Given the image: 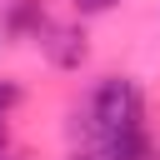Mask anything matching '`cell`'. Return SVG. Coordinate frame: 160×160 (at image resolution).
I'll return each mask as SVG.
<instances>
[{
  "mask_svg": "<svg viewBox=\"0 0 160 160\" xmlns=\"http://www.w3.org/2000/svg\"><path fill=\"white\" fill-rule=\"evenodd\" d=\"M0 160H20V155H0Z\"/></svg>",
  "mask_w": 160,
  "mask_h": 160,
  "instance_id": "8",
  "label": "cell"
},
{
  "mask_svg": "<svg viewBox=\"0 0 160 160\" xmlns=\"http://www.w3.org/2000/svg\"><path fill=\"white\" fill-rule=\"evenodd\" d=\"M15 100H20V90H15L10 80H0V120H5V110H10Z\"/></svg>",
  "mask_w": 160,
  "mask_h": 160,
  "instance_id": "6",
  "label": "cell"
},
{
  "mask_svg": "<svg viewBox=\"0 0 160 160\" xmlns=\"http://www.w3.org/2000/svg\"><path fill=\"white\" fill-rule=\"evenodd\" d=\"M140 115H145V105H140V85L135 80L110 75V80L95 85V95H90V125H95L100 140H110L120 130H135Z\"/></svg>",
  "mask_w": 160,
  "mask_h": 160,
  "instance_id": "1",
  "label": "cell"
},
{
  "mask_svg": "<svg viewBox=\"0 0 160 160\" xmlns=\"http://www.w3.org/2000/svg\"><path fill=\"white\" fill-rule=\"evenodd\" d=\"M0 150H5V120H0Z\"/></svg>",
  "mask_w": 160,
  "mask_h": 160,
  "instance_id": "7",
  "label": "cell"
},
{
  "mask_svg": "<svg viewBox=\"0 0 160 160\" xmlns=\"http://www.w3.org/2000/svg\"><path fill=\"white\" fill-rule=\"evenodd\" d=\"M100 155H105V160H150V140H145V130L135 125V130H120V135L100 140Z\"/></svg>",
  "mask_w": 160,
  "mask_h": 160,
  "instance_id": "4",
  "label": "cell"
},
{
  "mask_svg": "<svg viewBox=\"0 0 160 160\" xmlns=\"http://www.w3.org/2000/svg\"><path fill=\"white\" fill-rule=\"evenodd\" d=\"M120 0H75V10L80 15H105V10H115Z\"/></svg>",
  "mask_w": 160,
  "mask_h": 160,
  "instance_id": "5",
  "label": "cell"
},
{
  "mask_svg": "<svg viewBox=\"0 0 160 160\" xmlns=\"http://www.w3.org/2000/svg\"><path fill=\"white\" fill-rule=\"evenodd\" d=\"M5 35L10 40H45L50 20H45V0H15L5 10Z\"/></svg>",
  "mask_w": 160,
  "mask_h": 160,
  "instance_id": "2",
  "label": "cell"
},
{
  "mask_svg": "<svg viewBox=\"0 0 160 160\" xmlns=\"http://www.w3.org/2000/svg\"><path fill=\"white\" fill-rule=\"evenodd\" d=\"M40 45H45V55H50L60 70H75V65L85 60V30H80V25H50V35H45Z\"/></svg>",
  "mask_w": 160,
  "mask_h": 160,
  "instance_id": "3",
  "label": "cell"
}]
</instances>
